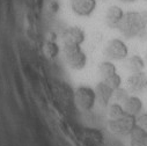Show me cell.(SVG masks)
Here are the masks:
<instances>
[{
	"instance_id": "1",
	"label": "cell",
	"mask_w": 147,
	"mask_h": 146,
	"mask_svg": "<svg viewBox=\"0 0 147 146\" xmlns=\"http://www.w3.org/2000/svg\"><path fill=\"white\" fill-rule=\"evenodd\" d=\"M117 29L125 39L147 40V24L140 12H126Z\"/></svg>"
},
{
	"instance_id": "2",
	"label": "cell",
	"mask_w": 147,
	"mask_h": 146,
	"mask_svg": "<svg viewBox=\"0 0 147 146\" xmlns=\"http://www.w3.org/2000/svg\"><path fill=\"white\" fill-rule=\"evenodd\" d=\"M108 128L113 133L117 136H130L131 132L137 128L136 117L125 113L121 117L109 118Z\"/></svg>"
},
{
	"instance_id": "3",
	"label": "cell",
	"mask_w": 147,
	"mask_h": 146,
	"mask_svg": "<svg viewBox=\"0 0 147 146\" xmlns=\"http://www.w3.org/2000/svg\"><path fill=\"white\" fill-rule=\"evenodd\" d=\"M64 57L67 65L73 70H82L87 64V56L81 45H64Z\"/></svg>"
},
{
	"instance_id": "4",
	"label": "cell",
	"mask_w": 147,
	"mask_h": 146,
	"mask_svg": "<svg viewBox=\"0 0 147 146\" xmlns=\"http://www.w3.org/2000/svg\"><path fill=\"white\" fill-rule=\"evenodd\" d=\"M74 102L81 110L90 112L96 102L95 89L88 86H79L74 92Z\"/></svg>"
},
{
	"instance_id": "5",
	"label": "cell",
	"mask_w": 147,
	"mask_h": 146,
	"mask_svg": "<svg viewBox=\"0 0 147 146\" xmlns=\"http://www.w3.org/2000/svg\"><path fill=\"white\" fill-rule=\"evenodd\" d=\"M103 53L108 60H124L129 56V49L124 41L119 39H113L105 44Z\"/></svg>"
},
{
	"instance_id": "6",
	"label": "cell",
	"mask_w": 147,
	"mask_h": 146,
	"mask_svg": "<svg viewBox=\"0 0 147 146\" xmlns=\"http://www.w3.org/2000/svg\"><path fill=\"white\" fill-rule=\"evenodd\" d=\"M126 89L132 95H139L147 92V74L144 71L139 73H131L126 80Z\"/></svg>"
},
{
	"instance_id": "7",
	"label": "cell",
	"mask_w": 147,
	"mask_h": 146,
	"mask_svg": "<svg viewBox=\"0 0 147 146\" xmlns=\"http://www.w3.org/2000/svg\"><path fill=\"white\" fill-rule=\"evenodd\" d=\"M85 41V31L77 26L67 27L63 31L64 45H81Z\"/></svg>"
},
{
	"instance_id": "8",
	"label": "cell",
	"mask_w": 147,
	"mask_h": 146,
	"mask_svg": "<svg viewBox=\"0 0 147 146\" xmlns=\"http://www.w3.org/2000/svg\"><path fill=\"white\" fill-rule=\"evenodd\" d=\"M71 9L78 16L87 18L93 14L96 8V0H69Z\"/></svg>"
},
{
	"instance_id": "9",
	"label": "cell",
	"mask_w": 147,
	"mask_h": 146,
	"mask_svg": "<svg viewBox=\"0 0 147 146\" xmlns=\"http://www.w3.org/2000/svg\"><path fill=\"white\" fill-rule=\"evenodd\" d=\"M124 14H125L124 11L119 6H116V5L110 6L105 12V16H104L105 24L111 29H117Z\"/></svg>"
},
{
	"instance_id": "10",
	"label": "cell",
	"mask_w": 147,
	"mask_h": 146,
	"mask_svg": "<svg viewBox=\"0 0 147 146\" xmlns=\"http://www.w3.org/2000/svg\"><path fill=\"white\" fill-rule=\"evenodd\" d=\"M123 108L126 114L137 117L138 115H140L142 113L144 104H142L141 99L138 95H130L127 97V100L123 103Z\"/></svg>"
},
{
	"instance_id": "11",
	"label": "cell",
	"mask_w": 147,
	"mask_h": 146,
	"mask_svg": "<svg viewBox=\"0 0 147 146\" xmlns=\"http://www.w3.org/2000/svg\"><path fill=\"white\" fill-rule=\"evenodd\" d=\"M95 93H96V100L102 104L108 107L110 104V101L113 100L114 95V89L111 87H109L103 80L100 81L96 87H95Z\"/></svg>"
},
{
	"instance_id": "12",
	"label": "cell",
	"mask_w": 147,
	"mask_h": 146,
	"mask_svg": "<svg viewBox=\"0 0 147 146\" xmlns=\"http://www.w3.org/2000/svg\"><path fill=\"white\" fill-rule=\"evenodd\" d=\"M130 145L131 146H147V132L137 126L130 135Z\"/></svg>"
},
{
	"instance_id": "13",
	"label": "cell",
	"mask_w": 147,
	"mask_h": 146,
	"mask_svg": "<svg viewBox=\"0 0 147 146\" xmlns=\"http://www.w3.org/2000/svg\"><path fill=\"white\" fill-rule=\"evenodd\" d=\"M98 72H100V76H101L102 80H105L109 77L116 74L117 70H116L115 64L111 60H104L98 65Z\"/></svg>"
},
{
	"instance_id": "14",
	"label": "cell",
	"mask_w": 147,
	"mask_h": 146,
	"mask_svg": "<svg viewBox=\"0 0 147 146\" xmlns=\"http://www.w3.org/2000/svg\"><path fill=\"white\" fill-rule=\"evenodd\" d=\"M126 66H127V70L131 73H139V72H142L144 71V68H145V62H144V59L139 55H133V56H131L127 59Z\"/></svg>"
},
{
	"instance_id": "15",
	"label": "cell",
	"mask_w": 147,
	"mask_h": 146,
	"mask_svg": "<svg viewBox=\"0 0 147 146\" xmlns=\"http://www.w3.org/2000/svg\"><path fill=\"white\" fill-rule=\"evenodd\" d=\"M124 114H125V112H124V108H123L122 104L113 102V103H110L108 105V116H109V118H117V117H121Z\"/></svg>"
},
{
	"instance_id": "16",
	"label": "cell",
	"mask_w": 147,
	"mask_h": 146,
	"mask_svg": "<svg viewBox=\"0 0 147 146\" xmlns=\"http://www.w3.org/2000/svg\"><path fill=\"white\" fill-rule=\"evenodd\" d=\"M130 96V92L126 88H118L116 91H114V95H113V100L116 103H119L123 105V103L127 100V97Z\"/></svg>"
},
{
	"instance_id": "17",
	"label": "cell",
	"mask_w": 147,
	"mask_h": 146,
	"mask_svg": "<svg viewBox=\"0 0 147 146\" xmlns=\"http://www.w3.org/2000/svg\"><path fill=\"white\" fill-rule=\"evenodd\" d=\"M85 135H86V137H87L90 141H93V143H95V144L102 143V139H103L102 133H101L98 130H96V129H86Z\"/></svg>"
},
{
	"instance_id": "18",
	"label": "cell",
	"mask_w": 147,
	"mask_h": 146,
	"mask_svg": "<svg viewBox=\"0 0 147 146\" xmlns=\"http://www.w3.org/2000/svg\"><path fill=\"white\" fill-rule=\"evenodd\" d=\"M109 87H111L114 91H116V89H118V88H121V85H122V78H121V76L119 74H114V76H111V77H109L108 79H105V80H103Z\"/></svg>"
},
{
	"instance_id": "19",
	"label": "cell",
	"mask_w": 147,
	"mask_h": 146,
	"mask_svg": "<svg viewBox=\"0 0 147 146\" xmlns=\"http://www.w3.org/2000/svg\"><path fill=\"white\" fill-rule=\"evenodd\" d=\"M136 122L139 129L147 132V113H141L140 115H138L136 117Z\"/></svg>"
},
{
	"instance_id": "20",
	"label": "cell",
	"mask_w": 147,
	"mask_h": 146,
	"mask_svg": "<svg viewBox=\"0 0 147 146\" xmlns=\"http://www.w3.org/2000/svg\"><path fill=\"white\" fill-rule=\"evenodd\" d=\"M48 49H49V55L50 56H56L57 52H58V47L53 43H48Z\"/></svg>"
},
{
	"instance_id": "21",
	"label": "cell",
	"mask_w": 147,
	"mask_h": 146,
	"mask_svg": "<svg viewBox=\"0 0 147 146\" xmlns=\"http://www.w3.org/2000/svg\"><path fill=\"white\" fill-rule=\"evenodd\" d=\"M140 13H141V16H142L144 21H145V22H146V24H147V9H145V11H141Z\"/></svg>"
},
{
	"instance_id": "22",
	"label": "cell",
	"mask_w": 147,
	"mask_h": 146,
	"mask_svg": "<svg viewBox=\"0 0 147 146\" xmlns=\"http://www.w3.org/2000/svg\"><path fill=\"white\" fill-rule=\"evenodd\" d=\"M118 1H121L123 4H133V3H137L138 0H118Z\"/></svg>"
},
{
	"instance_id": "23",
	"label": "cell",
	"mask_w": 147,
	"mask_h": 146,
	"mask_svg": "<svg viewBox=\"0 0 147 146\" xmlns=\"http://www.w3.org/2000/svg\"><path fill=\"white\" fill-rule=\"evenodd\" d=\"M144 1H146V3H147V0H144Z\"/></svg>"
}]
</instances>
